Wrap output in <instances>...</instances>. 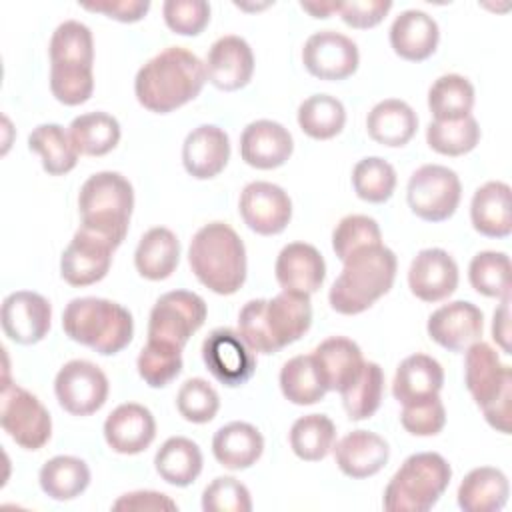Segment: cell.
<instances>
[{"mask_svg":"<svg viewBox=\"0 0 512 512\" xmlns=\"http://www.w3.org/2000/svg\"><path fill=\"white\" fill-rule=\"evenodd\" d=\"M204 82V62L186 48L168 46L138 70L134 94L146 110L168 114L194 100Z\"/></svg>","mask_w":512,"mask_h":512,"instance_id":"cell-1","label":"cell"},{"mask_svg":"<svg viewBox=\"0 0 512 512\" xmlns=\"http://www.w3.org/2000/svg\"><path fill=\"white\" fill-rule=\"evenodd\" d=\"M310 324V296L286 290L272 300H250L238 314V334L258 354H274L300 340Z\"/></svg>","mask_w":512,"mask_h":512,"instance_id":"cell-2","label":"cell"},{"mask_svg":"<svg viewBox=\"0 0 512 512\" xmlns=\"http://www.w3.org/2000/svg\"><path fill=\"white\" fill-rule=\"evenodd\" d=\"M188 262L194 276L208 290L230 296L246 280V248L226 222L204 224L190 242Z\"/></svg>","mask_w":512,"mask_h":512,"instance_id":"cell-3","label":"cell"},{"mask_svg":"<svg viewBox=\"0 0 512 512\" xmlns=\"http://www.w3.org/2000/svg\"><path fill=\"white\" fill-rule=\"evenodd\" d=\"M342 264L344 268L332 282L328 300L330 306L344 316L360 314L388 294L398 268L396 254L384 244L362 248Z\"/></svg>","mask_w":512,"mask_h":512,"instance_id":"cell-4","label":"cell"},{"mask_svg":"<svg viewBox=\"0 0 512 512\" xmlns=\"http://www.w3.org/2000/svg\"><path fill=\"white\" fill-rule=\"evenodd\" d=\"M66 336L102 356L122 352L134 334L132 314L118 302L84 296L74 298L62 312Z\"/></svg>","mask_w":512,"mask_h":512,"instance_id":"cell-5","label":"cell"},{"mask_svg":"<svg viewBox=\"0 0 512 512\" xmlns=\"http://www.w3.org/2000/svg\"><path fill=\"white\" fill-rule=\"evenodd\" d=\"M134 208L132 184L118 172L92 174L80 188V228L108 240L114 248L126 238Z\"/></svg>","mask_w":512,"mask_h":512,"instance_id":"cell-6","label":"cell"},{"mask_svg":"<svg viewBox=\"0 0 512 512\" xmlns=\"http://www.w3.org/2000/svg\"><path fill=\"white\" fill-rule=\"evenodd\" d=\"M464 356V384L482 408L486 422L502 434H510L512 414V370L500 362L498 352L478 340Z\"/></svg>","mask_w":512,"mask_h":512,"instance_id":"cell-7","label":"cell"},{"mask_svg":"<svg viewBox=\"0 0 512 512\" xmlns=\"http://www.w3.org/2000/svg\"><path fill=\"white\" fill-rule=\"evenodd\" d=\"M452 478V468L436 452L408 456L390 478L382 506L388 512H426L430 510Z\"/></svg>","mask_w":512,"mask_h":512,"instance_id":"cell-8","label":"cell"},{"mask_svg":"<svg viewBox=\"0 0 512 512\" xmlns=\"http://www.w3.org/2000/svg\"><path fill=\"white\" fill-rule=\"evenodd\" d=\"M462 198V184L454 170L440 164H424L412 172L406 186L410 210L426 222L448 220Z\"/></svg>","mask_w":512,"mask_h":512,"instance_id":"cell-9","label":"cell"},{"mask_svg":"<svg viewBox=\"0 0 512 512\" xmlns=\"http://www.w3.org/2000/svg\"><path fill=\"white\" fill-rule=\"evenodd\" d=\"M2 430L24 450H40L52 436V418L28 390L4 380L0 400Z\"/></svg>","mask_w":512,"mask_h":512,"instance_id":"cell-10","label":"cell"},{"mask_svg":"<svg viewBox=\"0 0 512 512\" xmlns=\"http://www.w3.org/2000/svg\"><path fill=\"white\" fill-rule=\"evenodd\" d=\"M206 302L188 290L162 294L150 310L148 340L184 348L190 336L206 322Z\"/></svg>","mask_w":512,"mask_h":512,"instance_id":"cell-11","label":"cell"},{"mask_svg":"<svg viewBox=\"0 0 512 512\" xmlns=\"http://www.w3.org/2000/svg\"><path fill=\"white\" fill-rule=\"evenodd\" d=\"M106 374L88 360L66 362L54 380L58 404L72 416H90L98 412L108 398Z\"/></svg>","mask_w":512,"mask_h":512,"instance_id":"cell-12","label":"cell"},{"mask_svg":"<svg viewBox=\"0 0 512 512\" xmlns=\"http://www.w3.org/2000/svg\"><path fill=\"white\" fill-rule=\"evenodd\" d=\"M202 360L208 372L224 386L246 384L256 372V356L232 328H216L202 342Z\"/></svg>","mask_w":512,"mask_h":512,"instance_id":"cell-13","label":"cell"},{"mask_svg":"<svg viewBox=\"0 0 512 512\" xmlns=\"http://www.w3.org/2000/svg\"><path fill=\"white\" fill-rule=\"evenodd\" d=\"M302 62L314 78L334 82L346 80L358 70L360 54L352 38L334 30H320L304 42Z\"/></svg>","mask_w":512,"mask_h":512,"instance_id":"cell-14","label":"cell"},{"mask_svg":"<svg viewBox=\"0 0 512 512\" xmlns=\"http://www.w3.org/2000/svg\"><path fill=\"white\" fill-rule=\"evenodd\" d=\"M114 250L108 240L86 228H78L60 256V274L76 288L96 284L108 274Z\"/></svg>","mask_w":512,"mask_h":512,"instance_id":"cell-15","label":"cell"},{"mask_svg":"<svg viewBox=\"0 0 512 512\" xmlns=\"http://www.w3.org/2000/svg\"><path fill=\"white\" fill-rule=\"evenodd\" d=\"M244 224L260 234H280L292 218V200L284 188L272 182H250L244 186L238 202Z\"/></svg>","mask_w":512,"mask_h":512,"instance_id":"cell-16","label":"cell"},{"mask_svg":"<svg viewBox=\"0 0 512 512\" xmlns=\"http://www.w3.org/2000/svg\"><path fill=\"white\" fill-rule=\"evenodd\" d=\"M50 320L52 306L38 292L18 290L2 302V330L16 344L30 346L40 342L50 330Z\"/></svg>","mask_w":512,"mask_h":512,"instance_id":"cell-17","label":"cell"},{"mask_svg":"<svg viewBox=\"0 0 512 512\" xmlns=\"http://www.w3.org/2000/svg\"><path fill=\"white\" fill-rule=\"evenodd\" d=\"M484 328L482 310L468 300H454L428 318V336L450 352H464L468 346L480 340Z\"/></svg>","mask_w":512,"mask_h":512,"instance_id":"cell-18","label":"cell"},{"mask_svg":"<svg viewBox=\"0 0 512 512\" xmlns=\"http://www.w3.org/2000/svg\"><path fill=\"white\" fill-rule=\"evenodd\" d=\"M206 80L224 92L244 88L254 74V54L250 44L234 34L218 38L204 62Z\"/></svg>","mask_w":512,"mask_h":512,"instance_id":"cell-19","label":"cell"},{"mask_svg":"<svg viewBox=\"0 0 512 512\" xmlns=\"http://www.w3.org/2000/svg\"><path fill=\"white\" fill-rule=\"evenodd\" d=\"M408 286L422 302L446 300L458 288V264L442 248L420 250L408 268Z\"/></svg>","mask_w":512,"mask_h":512,"instance_id":"cell-20","label":"cell"},{"mask_svg":"<svg viewBox=\"0 0 512 512\" xmlns=\"http://www.w3.org/2000/svg\"><path fill=\"white\" fill-rule=\"evenodd\" d=\"M274 274L282 290L310 296L324 284L326 262L312 244L290 242L280 250Z\"/></svg>","mask_w":512,"mask_h":512,"instance_id":"cell-21","label":"cell"},{"mask_svg":"<svg viewBox=\"0 0 512 512\" xmlns=\"http://www.w3.org/2000/svg\"><path fill=\"white\" fill-rule=\"evenodd\" d=\"M292 134L274 120L250 122L240 134L242 160L258 170H272L292 156Z\"/></svg>","mask_w":512,"mask_h":512,"instance_id":"cell-22","label":"cell"},{"mask_svg":"<svg viewBox=\"0 0 512 512\" xmlns=\"http://www.w3.org/2000/svg\"><path fill=\"white\" fill-rule=\"evenodd\" d=\"M156 436L152 412L136 402L116 406L104 422V440L118 454H140Z\"/></svg>","mask_w":512,"mask_h":512,"instance_id":"cell-23","label":"cell"},{"mask_svg":"<svg viewBox=\"0 0 512 512\" xmlns=\"http://www.w3.org/2000/svg\"><path fill=\"white\" fill-rule=\"evenodd\" d=\"M230 160L228 134L214 126L202 124L194 128L182 144V164L196 180H210L218 176Z\"/></svg>","mask_w":512,"mask_h":512,"instance_id":"cell-24","label":"cell"},{"mask_svg":"<svg viewBox=\"0 0 512 512\" xmlns=\"http://www.w3.org/2000/svg\"><path fill=\"white\" fill-rule=\"evenodd\" d=\"M310 356L326 392H342L364 366L360 346L344 336H330L322 340Z\"/></svg>","mask_w":512,"mask_h":512,"instance_id":"cell-25","label":"cell"},{"mask_svg":"<svg viewBox=\"0 0 512 512\" xmlns=\"http://www.w3.org/2000/svg\"><path fill=\"white\" fill-rule=\"evenodd\" d=\"M332 450L342 474L354 480L378 474L390 458L388 442L370 430H352Z\"/></svg>","mask_w":512,"mask_h":512,"instance_id":"cell-26","label":"cell"},{"mask_svg":"<svg viewBox=\"0 0 512 512\" xmlns=\"http://www.w3.org/2000/svg\"><path fill=\"white\" fill-rule=\"evenodd\" d=\"M442 384L444 370L440 362L428 354H412L398 364L392 394L402 406H410L438 396Z\"/></svg>","mask_w":512,"mask_h":512,"instance_id":"cell-27","label":"cell"},{"mask_svg":"<svg viewBox=\"0 0 512 512\" xmlns=\"http://www.w3.org/2000/svg\"><path fill=\"white\" fill-rule=\"evenodd\" d=\"M440 30L436 20L422 10H404L390 26L392 50L408 60L422 62L436 52Z\"/></svg>","mask_w":512,"mask_h":512,"instance_id":"cell-28","label":"cell"},{"mask_svg":"<svg viewBox=\"0 0 512 512\" xmlns=\"http://www.w3.org/2000/svg\"><path fill=\"white\" fill-rule=\"evenodd\" d=\"M470 220L486 238H506L512 232V198L506 182L482 184L470 202Z\"/></svg>","mask_w":512,"mask_h":512,"instance_id":"cell-29","label":"cell"},{"mask_svg":"<svg viewBox=\"0 0 512 512\" xmlns=\"http://www.w3.org/2000/svg\"><path fill=\"white\" fill-rule=\"evenodd\" d=\"M264 452V436L248 422H230L216 430L212 454L228 470H246Z\"/></svg>","mask_w":512,"mask_h":512,"instance_id":"cell-30","label":"cell"},{"mask_svg":"<svg viewBox=\"0 0 512 512\" xmlns=\"http://www.w3.org/2000/svg\"><path fill=\"white\" fill-rule=\"evenodd\" d=\"M366 130L374 142L390 148H400L414 138L418 130V116L404 100L388 98L378 102L368 112Z\"/></svg>","mask_w":512,"mask_h":512,"instance_id":"cell-31","label":"cell"},{"mask_svg":"<svg viewBox=\"0 0 512 512\" xmlns=\"http://www.w3.org/2000/svg\"><path fill=\"white\" fill-rule=\"evenodd\" d=\"M510 486L502 470L480 466L470 470L458 486V506L464 512H496L508 502Z\"/></svg>","mask_w":512,"mask_h":512,"instance_id":"cell-32","label":"cell"},{"mask_svg":"<svg viewBox=\"0 0 512 512\" xmlns=\"http://www.w3.org/2000/svg\"><path fill=\"white\" fill-rule=\"evenodd\" d=\"M180 262V242L176 234L164 226L150 228L138 242L134 264L146 280H166Z\"/></svg>","mask_w":512,"mask_h":512,"instance_id":"cell-33","label":"cell"},{"mask_svg":"<svg viewBox=\"0 0 512 512\" xmlns=\"http://www.w3.org/2000/svg\"><path fill=\"white\" fill-rule=\"evenodd\" d=\"M160 478L172 486H190L202 472V452L196 442L184 436L168 438L154 456Z\"/></svg>","mask_w":512,"mask_h":512,"instance_id":"cell-34","label":"cell"},{"mask_svg":"<svg viewBox=\"0 0 512 512\" xmlns=\"http://www.w3.org/2000/svg\"><path fill=\"white\" fill-rule=\"evenodd\" d=\"M40 488L52 500H74L90 484V468L76 456H54L38 474Z\"/></svg>","mask_w":512,"mask_h":512,"instance_id":"cell-35","label":"cell"},{"mask_svg":"<svg viewBox=\"0 0 512 512\" xmlns=\"http://www.w3.org/2000/svg\"><path fill=\"white\" fill-rule=\"evenodd\" d=\"M68 128L74 148L84 156H104L120 142V124L106 112L80 114Z\"/></svg>","mask_w":512,"mask_h":512,"instance_id":"cell-36","label":"cell"},{"mask_svg":"<svg viewBox=\"0 0 512 512\" xmlns=\"http://www.w3.org/2000/svg\"><path fill=\"white\" fill-rule=\"evenodd\" d=\"M28 148L40 154L42 168L50 176L68 174L78 162V150L60 124H40L28 136Z\"/></svg>","mask_w":512,"mask_h":512,"instance_id":"cell-37","label":"cell"},{"mask_svg":"<svg viewBox=\"0 0 512 512\" xmlns=\"http://www.w3.org/2000/svg\"><path fill=\"white\" fill-rule=\"evenodd\" d=\"M50 66H76L92 68L94 40L86 24L78 20L62 22L50 38Z\"/></svg>","mask_w":512,"mask_h":512,"instance_id":"cell-38","label":"cell"},{"mask_svg":"<svg viewBox=\"0 0 512 512\" xmlns=\"http://www.w3.org/2000/svg\"><path fill=\"white\" fill-rule=\"evenodd\" d=\"M290 448L306 462L324 460L336 442V426L324 414H306L290 428Z\"/></svg>","mask_w":512,"mask_h":512,"instance_id":"cell-39","label":"cell"},{"mask_svg":"<svg viewBox=\"0 0 512 512\" xmlns=\"http://www.w3.org/2000/svg\"><path fill=\"white\" fill-rule=\"evenodd\" d=\"M428 108L434 120H458L474 108V86L460 74H444L428 90Z\"/></svg>","mask_w":512,"mask_h":512,"instance_id":"cell-40","label":"cell"},{"mask_svg":"<svg viewBox=\"0 0 512 512\" xmlns=\"http://www.w3.org/2000/svg\"><path fill=\"white\" fill-rule=\"evenodd\" d=\"M346 124L344 104L330 94L308 96L298 106V126L314 140H330L342 132Z\"/></svg>","mask_w":512,"mask_h":512,"instance_id":"cell-41","label":"cell"},{"mask_svg":"<svg viewBox=\"0 0 512 512\" xmlns=\"http://www.w3.org/2000/svg\"><path fill=\"white\" fill-rule=\"evenodd\" d=\"M350 420H366L376 414L384 394V372L376 362H364L360 374L340 392Z\"/></svg>","mask_w":512,"mask_h":512,"instance_id":"cell-42","label":"cell"},{"mask_svg":"<svg viewBox=\"0 0 512 512\" xmlns=\"http://www.w3.org/2000/svg\"><path fill=\"white\" fill-rule=\"evenodd\" d=\"M428 146L442 156H464L480 142V126L474 116L458 120H434L426 128Z\"/></svg>","mask_w":512,"mask_h":512,"instance_id":"cell-43","label":"cell"},{"mask_svg":"<svg viewBox=\"0 0 512 512\" xmlns=\"http://www.w3.org/2000/svg\"><path fill=\"white\" fill-rule=\"evenodd\" d=\"M280 390L286 400L296 406H310L324 398L326 388L322 386L312 356L300 354L290 358L280 370Z\"/></svg>","mask_w":512,"mask_h":512,"instance_id":"cell-44","label":"cell"},{"mask_svg":"<svg viewBox=\"0 0 512 512\" xmlns=\"http://www.w3.org/2000/svg\"><path fill=\"white\" fill-rule=\"evenodd\" d=\"M468 280L472 288L488 298L510 296V258L506 252L484 250L478 252L468 266Z\"/></svg>","mask_w":512,"mask_h":512,"instance_id":"cell-45","label":"cell"},{"mask_svg":"<svg viewBox=\"0 0 512 512\" xmlns=\"http://www.w3.org/2000/svg\"><path fill=\"white\" fill-rule=\"evenodd\" d=\"M352 186L360 200L382 204L394 194L396 170L380 156L362 158L352 170Z\"/></svg>","mask_w":512,"mask_h":512,"instance_id":"cell-46","label":"cell"},{"mask_svg":"<svg viewBox=\"0 0 512 512\" xmlns=\"http://www.w3.org/2000/svg\"><path fill=\"white\" fill-rule=\"evenodd\" d=\"M138 374L150 388L168 386L182 372V350L164 342L148 340L140 350Z\"/></svg>","mask_w":512,"mask_h":512,"instance_id":"cell-47","label":"cell"},{"mask_svg":"<svg viewBox=\"0 0 512 512\" xmlns=\"http://www.w3.org/2000/svg\"><path fill=\"white\" fill-rule=\"evenodd\" d=\"M382 244V232L374 218L364 214L344 216L332 232V250L338 260H348L354 252Z\"/></svg>","mask_w":512,"mask_h":512,"instance_id":"cell-48","label":"cell"},{"mask_svg":"<svg viewBox=\"0 0 512 512\" xmlns=\"http://www.w3.org/2000/svg\"><path fill=\"white\" fill-rule=\"evenodd\" d=\"M176 408L184 420L192 424H206L216 416L220 398L204 378H190L178 390Z\"/></svg>","mask_w":512,"mask_h":512,"instance_id":"cell-49","label":"cell"},{"mask_svg":"<svg viewBox=\"0 0 512 512\" xmlns=\"http://www.w3.org/2000/svg\"><path fill=\"white\" fill-rule=\"evenodd\" d=\"M50 90L64 106H80L94 92L92 68L50 66Z\"/></svg>","mask_w":512,"mask_h":512,"instance_id":"cell-50","label":"cell"},{"mask_svg":"<svg viewBox=\"0 0 512 512\" xmlns=\"http://www.w3.org/2000/svg\"><path fill=\"white\" fill-rule=\"evenodd\" d=\"M204 512H250L252 500L248 488L232 478L218 476L202 492Z\"/></svg>","mask_w":512,"mask_h":512,"instance_id":"cell-51","label":"cell"},{"mask_svg":"<svg viewBox=\"0 0 512 512\" xmlns=\"http://www.w3.org/2000/svg\"><path fill=\"white\" fill-rule=\"evenodd\" d=\"M162 14L174 34L198 36L210 22V4L206 0H166Z\"/></svg>","mask_w":512,"mask_h":512,"instance_id":"cell-52","label":"cell"},{"mask_svg":"<svg viewBox=\"0 0 512 512\" xmlns=\"http://www.w3.org/2000/svg\"><path fill=\"white\" fill-rule=\"evenodd\" d=\"M400 422L404 430L414 436H436L446 424V410L440 396L404 406Z\"/></svg>","mask_w":512,"mask_h":512,"instance_id":"cell-53","label":"cell"},{"mask_svg":"<svg viewBox=\"0 0 512 512\" xmlns=\"http://www.w3.org/2000/svg\"><path fill=\"white\" fill-rule=\"evenodd\" d=\"M390 0H348L340 4V18L344 24L356 30H368L378 26L390 12Z\"/></svg>","mask_w":512,"mask_h":512,"instance_id":"cell-54","label":"cell"},{"mask_svg":"<svg viewBox=\"0 0 512 512\" xmlns=\"http://www.w3.org/2000/svg\"><path fill=\"white\" fill-rule=\"evenodd\" d=\"M82 8L90 12H100L124 24H132L142 20L148 14L150 2L148 0H104V2H84Z\"/></svg>","mask_w":512,"mask_h":512,"instance_id":"cell-55","label":"cell"},{"mask_svg":"<svg viewBox=\"0 0 512 512\" xmlns=\"http://www.w3.org/2000/svg\"><path fill=\"white\" fill-rule=\"evenodd\" d=\"M112 510H138V512H162V510H178L176 502L162 494V492H154V490H138V492H130L120 496L114 504Z\"/></svg>","mask_w":512,"mask_h":512,"instance_id":"cell-56","label":"cell"},{"mask_svg":"<svg viewBox=\"0 0 512 512\" xmlns=\"http://www.w3.org/2000/svg\"><path fill=\"white\" fill-rule=\"evenodd\" d=\"M492 338L506 354H510V296L502 298L500 306L494 310Z\"/></svg>","mask_w":512,"mask_h":512,"instance_id":"cell-57","label":"cell"},{"mask_svg":"<svg viewBox=\"0 0 512 512\" xmlns=\"http://www.w3.org/2000/svg\"><path fill=\"white\" fill-rule=\"evenodd\" d=\"M342 2H300V8L312 18H330L334 12H340Z\"/></svg>","mask_w":512,"mask_h":512,"instance_id":"cell-58","label":"cell"}]
</instances>
